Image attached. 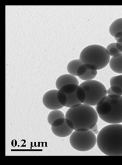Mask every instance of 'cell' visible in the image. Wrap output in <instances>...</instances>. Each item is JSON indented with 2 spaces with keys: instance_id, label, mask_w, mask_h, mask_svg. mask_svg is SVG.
Returning a JSON list of instances; mask_svg holds the SVG:
<instances>
[{
  "instance_id": "5",
  "label": "cell",
  "mask_w": 122,
  "mask_h": 165,
  "mask_svg": "<svg viewBox=\"0 0 122 165\" xmlns=\"http://www.w3.org/2000/svg\"><path fill=\"white\" fill-rule=\"evenodd\" d=\"M79 85L85 92L84 104L95 106L107 95L105 86L98 80L84 81Z\"/></svg>"
},
{
  "instance_id": "17",
  "label": "cell",
  "mask_w": 122,
  "mask_h": 165,
  "mask_svg": "<svg viewBox=\"0 0 122 165\" xmlns=\"http://www.w3.org/2000/svg\"><path fill=\"white\" fill-rule=\"evenodd\" d=\"M110 85H117L122 89V75L112 76L110 79Z\"/></svg>"
},
{
  "instance_id": "7",
  "label": "cell",
  "mask_w": 122,
  "mask_h": 165,
  "mask_svg": "<svg viewBox=\"0 0 122 165\" xmlns=\"http://www.w3.org/2000/svg\"><path fill=\"white\" fill-rule=\"evenodd\" d=\"M79 85L71 84L62 86L58 92V99L65 107H71L82 104L77 97V92Z\"/></svg>"
},
{
  "instance_id": "22",
  "label": "cell",
  "mask_w": 122,
  "mask_h": 165,
  "mask_svg": "<svg viewBox=\"0 0 122 165\" xmlns=\"http://www.w3.org/2000/svg\"><path fill=\"white\" fill-rule=\"evenodd\" d=\"M114 38H115V40H117L118 39H119V38H122V32H118L114 36Z\"/></svg>"
},
{
  "instance_id": "18",
  "label": "cell",
  "mask_w": 122,
  "mask_h": 165,
  "mask_svg": "<svg viewBox=\"0 0 122 165\" xmlns=\"http://www.w3.org/2000/svg\"><path fill=\"white\" fill-rule=\"evenodd\" d=\"M77 97L82 104H83L85 100V92L81 86H79L77 92Z\"/></svg>"
},
{
  "instance_id": "12",
  "label": "cell",
  "mask_w": 122,
  "mask_h": 165,
  "mask_svg": "<svg viewBox=\"0 0 122 165\" xmlns=\"http://www.w3.org/2000/svg\"><path fill=\"white\" fill-rule=\"evenodd\" d=\"M80 59H74L68 63L67 69L69 74L74 76H77V70L78 68L82 65Z\"/></svg>"
},
{
  "instance_id": "8",
  "label": "cell",
  "mask_w": 122,
  "mask_h": 165,
  "mask_svg": "<svg viewBox=\"0 0 122 165\" xmlns=\"http://www.w3.org/2000/svg\"><path fill=\"white\" fill-rule=\"evenodd\" d=\"M58 90H50L44 94L42 102L47 108L53 110H59L64 107L58 99Z\"/></svg>"
},
{
  "instance_id": "21",
  "label": "cell",
  "mask_w": 122,
  "mask_h": 165,
  "mask_svg": "<svg viewBox=\"0 0 122 165\" xmlns=\"http://www.w3.org/2000/svg\"><path fill=\"white\" fill-rule=\"evenodd\" d=\"M66 122V117L65 118H59L56 119L54 122L52 123L51 126H58L60 125H62Z\"/></svg>"
},
{
  "instance_id": "2",
  "label": "cell",
  "mask_w": 122,
  "mask_h": 165,
  "mask_svg": "<svg viewBox=\"0 0 122 165\" xmlns=\"http://www.w3.org/2000/svg\"><path fill=\"white\" fill-rule=\"evenodd\" d=\"M100 151L107 156H122V124H110L103 128L97 136Z\"/></svg>"
},
{
  "instance_id": "11",
  "label": "cell",
  "mask_w": 122,
  "mask_h": 165,
  "mask_svg": "<svg viewBox=\"0 0 122 165\" xmlns=\"http://www.w3.org/2000/svg\"><path fill=\"white\" fill-rule=\"evenodd\" d=\"M109 67L113 71L118 74H122V54L117 57L110 58Z\"/></svg>"
},
{
  "instance_id": "23",
  "label": "cell",
  "mask_w": 122,
  "mask_h": 165,
  "mask_svg": "<svg viewBox=\"0 0 122 165\" xmlns=\"http://www.w3.org/2000/svg\"><path fill=\"white\" fill-rule=\"evenodd\" d=\"M91 130L95 134H98V133H99V131H98V125H97V124H96V125L91 129Z\"/></svg>"
},
{
  "instance_id": "6",
  "label": "cell",
  "mask_w": 122,
  "mask_h": 165,
  "mask_svg": "<svg viewBox=\"0 0 122 165\" xmlns=\"http://www.w3.org/2000/svg\"><path fill=\"white\" fill-rule=\"evenodd\" d=\"M69 143L72 147L77 151H87L95 146L97 137L91 130H74L70 136Z\"/></svg>"
},
{
  "instance_id": "1",
  "label": "cell",
  "mask_w": 122,
  "mask_h": 165,
  "mask_svg": "<svg viewBox=\"0 0 122 165\" xmlns=\"http://www.w3.org/2000/svg\"><path fill=\"white\" fill-rule=\"evenodd\" d=\"M66 121L73 130L86 131L91 130L98 120V115L92 106L81 104L69 107L66 113Z\"/></svg>"
},
{
  "instance_id": "26",
  "label": "cell",
  "mask_w": 122,
  "mask_h": 165,
  "mask_svg": "<svg viewBox=\"0 0 122 165\" xmlns=\"http://www.w3.org/2000/svg\"><path fill=\"white\" fill-rule=\"evenodd\" d=\"M121 44H122V43H121Z\"/></svg>"
},
{
  "instance_id": "25",
  "label": "cell",
  "mask_w": 122,
  "mask_h": 165,
  "mask_svg": "<svg viewBox=\"0 0 122 165\" xmlns=\"http://www.w3.org/2000/svg\"><path fill=\"white\" fill-rule=\"evenodd\" d=\"M117 41L118 43H122V38H119V39H118Z\"/></svg>"
},
{
  "instance_id": "14",
  "label": "cell",
  "mask_w": 122,
  "mask_h": 165,
  "mask_svg": "<svg viewBox=\"0 0 122 165\" xmlns=\"http://www.w3.org/2000/svg\"><path fill=\"white\" fill-rule=\"evenodd\" d=\"M64 112L59 110H53L50 112L47 117V121L49 124L51 125L56 119L59 118H65Z\"/></svg>"
},
{
  "instance_id": "19",
  "label": "cell",
  "mask_w": 122,
  "mask_h": 165,
  "mask_svg": "<svg viewBox=\"0 0 122 165\" xmlns=\"http://www.w3.org/2000/svg\"><path fill=\"white\" fill-rule=\"evenodd\" d=\"M87 69H88V67L87 66V65L83 64L78 68V69L77 70V76H80L83 75L87 71Z\"/></svg>"
},
{
  "instance_id": "16",
  "label": "cell",
  "mask_w": 122,
  "mask_h": 165,
  "mask_svg": "<svg viewBox=\"0 0 122 165\" xmlns=\"http://www.w3.org/2000/svg\"><path fill=\"white\" fill-rule=\"evenodd\" d=\"M106 49L108 52L110 56L112 57H117L122 54V53H121L117 48L116 43H110L107 46Z\"/></svg>"
},
{
  "instance_id": "13",
  "label": "cell",
  "mask_w": 122,
  "mask_h": 165,
  "mask_svg": "<svg viewBox=\"0 0 122 165\" xmlns=\"http://www.w3.org/2000/svg\"><path fill=\"white\" fill-rule=\"evenodd\" d=\"M109 32L111 36L114 35L119 32H122V18H118L110 24Z\"/></svg>"
},
{
  "instance_id": "9",
  "label": "cell",
  "mask_w": 122,
  "mask_h": 165,
  "mask_svg": "<svg viewBox=\"0 0 122 165\" xmlns=\"http://www.w3.org/2000/svg\"><path fill=\"white\" fill-rule=\"evenodd\" d=\"M71 84L79 85V81L76 76H73L70 74L59 76L56 81V86L58 90L61 89L64 85Z\"/></svg>"
},
{
  "instance_id": "4",
  "label": "cell",
  "mask_w": 122,
  "mask_h": 165,
  "mask_svg": "<svg viewBox=\"0 0 122 165\" xmlns=\"http://www.w3.org/2000/svg\"><path fill=\"white\" fill-rule=\"evenodd\" d=\"M79 59L82 64L92 65L98 71L102 69L108 64L110 56L103 46L92 45L87 46L82 50Z\"/></svg>"
},
{
  "instance_id": "3",
  "label": "cell",
  "mask_w": 122,
  "mask_h": 165,
  "mask_svg": "<svg viewBox=\"0 0 122 165\" xmlns=\"http://www.w3.org/2000/svg\"><path fill=\"white\" fill-rule=\"evenodd\" d=\"M100 118L109 124L122 122V96L117 94L107 95L95 107Z\"/></svg>"
},
{
  "instance_id": "20",
  "label": "cell",
  "mask_w": 122,
  "mask_h": 165,
  "mask_svg": "<svg viewBox=\"0 0 122 165\" xmlns=\"http://www.w3.org/2000/svg\"><path fill=\"white\" fill-rule=\"evenodd\" d=\"M110 88L114 94L122 96V89L120 87L117 85H112L110 86Z\"/></svg>"
},
{
  "instance_id": "10",
  "label": "cell",
  "mask_w": 122,
  "mask_h": 165,
  "mask_svg": "<svg viewBox=\"0 0 122 165\" xmlns=\"http://www.w3.org/2000/svg\"><path fill=\"white\" fill-rule=\"evenodd\" d=\"M51 130L53 134L60 138H66L71 135L73 130L68 126L66 123V121L62 125L58 126H51Z\"/></svg>"
},
{
  "instance_id": "15",
  "label": "cell",
  "mask_w": 122,
  "mask_h": 165,
  "mask_svg": "<svg viewBox=\"0 0 122 165\" xmlns=\"http://www.w3.org/2000/svg\"><path fill=\"white\" fill-rule=\"evenodd\" d=\"M97 73H98L97 70L90 69L88 68L87 71L83 75L78 77L82 80H84V81L93 80L94 78H95V76L97 75Z\"/></svg>"
},
{
  "instance_id": "24",
  "label": "cell",
  "mask_w": 122,
  "mask_h": 165,
  "mask_svg": "<svg viewBox=\"0 0 122 165\" xmlns=\"http://www.w3.org/2000/svg\"><path fill=\"white\" fill-rule=\"evenodd\" d=\"M116 46H117V48L122 53V45L121 43H118L117 42L116 43Z\"/></svg>"
}]
</instances>
